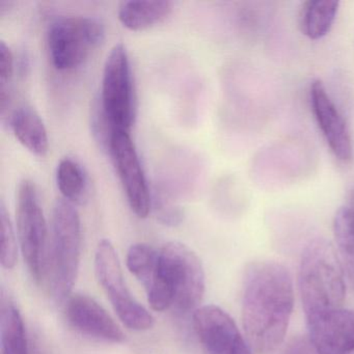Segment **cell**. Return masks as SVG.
Segmentation results:
<instances>
[{
    "mask_svg": "<svg viewBox=\"0 0 354 354\" xmlns=\"http://www.w3.org/2000/svg\"><path fill=\"white\" fill-rule=\"evenodd\" d=\"M294 306L289 270L273 261L248 265L242 293V325L246 341L259 354L275 351L285 339Z\"/></svg>",
    "mask_w": 354,
    "mask_h": 354,
    "instance_id": "cell-1",
    "label": "cell"
},
{
    "mask_svg": "<svg viewBox=\"0 0 354 354\" xmlns=\"http://www.w3.org/2000/svg\"><path fill=\"white\" fill-rule=\"evenodd\" d=\"M206 289L204 267L198 254L181 242L171 241L159 250V263L148 301L156 312L177 306L183 312L200 308Z\"/></svg>",
    "mask_w": 354,
    "mask_h": 354,
    "instance_id": "cell-2",
    "label": "cell"
},
{
    "mask_svg": "<svg viewBox=\"0 0 354 354\" xmlns=\"http://www.w3.org/2000/svg\"><path fill=\"white\" fill-rule=\"evenodd\" d=\"M298 285L306 319L343 308L344 269L327 240L316 238L306 244L300 259Z\"/></svg>",
    "mask_w": 354,
    "mask_h": 354,
    "instance_id": "cell-3",
    "label": "cell"
},
{
    "mask_svg": "<svg viewBox=\"0 0 354 354\" xmlns=\"http://www.w3.org/2000/svg\"><path fill=\"white\" fill-rule=\"evenodd\" d=\"M82 243V221L75 205L57 198L51 217L45 279L51 296L59 304L71 296L80 271Z\"/></svg>",
    "mask_w": 354,
    "mask_h": 354,
    "instance_id": "cell-4",
    "label": "cell"
},
{
    "mask_svg": "<svg viewBox=\"0 0 354 354\" xmlns=\"http://www.w3.org/2000/svg\"><path fill=\"white\" fill-rule=\"evenodd\" d=\"M107 129L130 132L136 115L131 64L126 46L115 44L103 70L100 105L97 113Z\"/></svg>",
    "mask_w": 354,
    "mask_h": 354,
    "instance_id": "cell-5",
    "label": "cell"
},
{
    "mask_svg": "<svg viewBox=\"0 0 354 354\" xmlns=\"http://www.w3.org/2000/svg\"><path fill=\"white\" fill-rule=\"evenodd\" d=\"M105 28L100 20L86 16H59L49 24L47 44L53 65L59 71L80 67L102 44Z\"/></svg>",
    "mask_w": 354,
    "mask_h": 354,
    "instance_id": "cell-6",
    "label": "cell"
},
{
    "mask_svg": "<svg viewBox=\"0 0 354 354\" xmlns=\"http://www.w3.org/2000/svg\"><path fill=\"white\" fill-rule=\"evenodd\" d=\"M95 271L99 283L123 324L136 331L152 328L154 318L128 289L119 256L109 240H101L97 245Z\"/></svg>",
    "mask_w": 354,
    "mask_h": 354,
    "instance_id": "cell-7",
    "label": "cell"
},
{
    "mask_svg": "<svg viewBox=\"0 0 354 354\" xmlns=\"http://www.w3.org/2000/svg\"><path fill=\"white\" fill-rule=\"evenodd\" d=\"M17 231L22 256L32 279H45L47 266V223L34 182L22 180L17 192Z\"/></svg>",
    "mask_w": 354,
    "mask_h": 354,
    "instance_id": "cell-8",
    "label": "cell"
},
{
    "mask_svg": "<svg viewBox=\"0 0 354 354\" xmlns=\"http://www.w3.org/2000/svg\"><path fill=\"white\" fill-rule=\"evenodd\" d=\"M107 151L134 214L146 218L151 212L152 200L148 182L130 132L115 130L109 138Z\"/></svg>",
    "mask_w": 354,
    "mask_h": 354,
    "instance_id": "cell-9",
    "label": "cell"
},
{
    "mask_svg": "<svg viewBox=\"0 0 354 354\" xmlns=\"http://www.w3.org/2000/svg\"><path fill=\"white\" fill-rule=\"evenodd\" d=\"M194 330L208 354H252L235 321L217 306H200L194 310Z\"/></svg>",
    "mask_w": 354,
    "mask_h": 354,
    "instance_id": "cell-10",
    "label": "cell"
},
{
    "mask_svg": "<svg viewBox=\"0 0 354 354\" xmlns=\"http://www.w3.org/2000/svg\"><path fill=\"white\" fill-rule=\"evenodd\" d=\"M310 99L319 129L331 152L343 162L351 160L353 145L347 124L321 80H315L310 86Z\"/></svg>",
    "mask_w": 354,
    "mask_h": 354,
    "instance_id": "cell-11",
    "label": "cell"
},
{
    "mask_svg": "<svg viewBox=\"0 0 354 354\" xmlns=\"http://www.w3.org/2000/svg\"><path fill=\"white\" fill-rule=\"evenodd\" d=\"M308 339L317 354L354 351V310L339 308L306 319Z\"/></svg>",
    "mask_w": 354,
    "mask_h": 354,
    "instance_id": "cell-12",
    "label": "cell"
},
{
    "mask_svg": "<svg viewBox=\"0 0 354 354\" xmlns=\"http://www.w3.org/2000/svg\"><path fill=\"white\" fill-rule=\"evenodd\" d=\"M66 318L82 335L111 343H123L125 333L94 298L84 294L70 296L66 304Z\"/></svg>",
    "mask_w": 354,
    "mask_h": 354,
    "instance_id": "cell-13",
    "label": "cell"
},
{
    "mask_svg": "<svg viewBox=\"0 0 354 354\" xmlns=\"http://www.w3.org/2000/svg\"><path fill=\"white\" fill-rule=\"evenodd\" d=\"M10 128L20 144L32 154L46 156L49 138L44 122L36 109L30 105H21L10 113Z\"/></svg>",
    "mask_w": 354,
    "mask_h": 354,
    "instance_id": "cell-14",
    "label": "cell"
},
{
    "mask_svg": "<svg viewBox=\"0 0 354 354\" xmlns=\"http://www.w3.org/2000/svg\"><path fill=\"white\" fill-rule=\"evenodd\" d=\"M174 3L167 0H131L120 5V22L128 30L140 32L162 24L173 12Z\"/></svg>",
    "mask_w": 354,
    "mask_h": 354,
    "instance_id": "cell-15",
    "label": "cell"
},
{
    "mask_svg": "<svg viewBox=\"0 0 354 354\" xmlns=\"http://www.w3.org/2000/svg\"><path fill=\"white\" fill-rule=\"evenodd\" d=\"M333 234L342 266L354 288V189L350 192L347 204L335 213Z\"/></svg>",
    "mask_w": 354,
    "mask_h": 354,
    "instance_id": "cell-16",
    "label": "cell"
},
{
    "mask_svg": "<svg viewBox=\"0 0 354 354\" xmlns=\"http://www.w3.org/2000/svg\"><path fill=\"white\" fill-rule=\"evenodd\" d=\"M339 7V1L333 0L306 1L299 14V28L302 34L315 41L326 36L335 24Z\"/></svg>",
    "mask_w": 354,
    "mask_h": 354,
    "instance_id": "cell-17",
    "label": "cell"
},
{
    "mask_svg": "<svg viewBox=\"0 0 354 354\" xmlns=\"http://www.w3.org/2000/svg\"><path fill=\"white\" fill-rule=\"evenodd\" d=\"M57 184L62 198L74 205L84 204L88 196V178L80 162L70 157L59 161Z\"/></svg>",
    "mask_w": 354,
    "mask_h": 354,
    "instance_id": "cell-18",
    "label": "cell"
},
{
    "mask_svg": "<svg viewBox=\"0 0 354 354\" xmlns=\"http://www.w3.org/2000/svg\"><path fill=\"white\" fill-rule=\"evenodd\" d=\"M1 354H28V339L19 310L9 302L0 315Z\"/></svg>",
    "mask_w": 354,
    "mask_h": 354,
    "instance_id": "cell-19",
    "label": "cell"
},
{
    "mask_svg": "<svg viewBox=\"0 0 354 354\" xmlns=\"http://www.w3.org/2000/svg\"><path fill=\"white\" fill-rule=\"evenodd\" d=\"M158 263L159 252L149 244H133L128 250V269L142 283L146 291L154 281Z\"/></svg>",
    "mask_w": 354,
    "mask_h": 354,
    "instance_id": "cell-20",
    "label": "cell"
},
{
    "mask_svg": "<svg viewBox=\"0 0 354 354\" xmlns=\"http://www.w3.org/2000/svg\"><path fill=\"white\" fill-rule=\"evenodd\" d=\"M0 261L5 269H13L18 260V245L13 223L5 203L0 205Z\"/></svg>",
    "mask_w": 354,
    "mask_h": 354,
    "instance_id": "cell-21",
    "label": "cell"
},
{
    "mask_svg": "<svg viewBox=\"0 0 354 354\" xmlns=\"http://www.w3.org/2000/svg\"><path fill=\"white\" fill-rule=\"evenodd\" d=\"M154 210L157 219L169 227H176L182 223L184 212L181 207L176 205L169 196L161 194L154 200Z\"/></svg>",
    "mask_w": 354,
    "mask_h": 354,
    "instance_id": "cell-22",
    "label": "cell"
},
{
    "mask_svg": "<svg viewBox=\"0 0 354 354\" xmlns=\"http://www.w3.org/2000/svg\"><path fill=\"white\" fill-rule=\"evenodd\" d=\"M14 55L5 41L0 42V94L10 95L9 86L14 74Z\"/></svg>",
    "mask_w": 354,
    "mask_h": 354,
    "instance_id": "cell-23",
    "label": "cell"
},
{
    "mask_svg": "<svg viewBox=\"0 0 354 354\" xmlns=\"http://www.w3.org/2000/svg\"><path fill=\"white\" fill-rule=\"evenodd\" d=\"M283 354H317V352L308 337H296L290 342Z\"/></svg>",
    "mask_w": 354,
    "mask_h": 354,
    "instance_id": "cell-24",
    "label": "cell"
}]
</instances>
